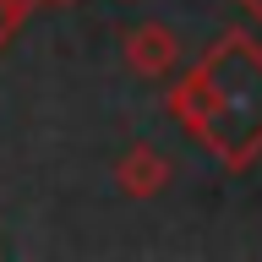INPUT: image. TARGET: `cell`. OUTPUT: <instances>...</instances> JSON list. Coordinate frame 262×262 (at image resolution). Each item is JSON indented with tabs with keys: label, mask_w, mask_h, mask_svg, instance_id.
<instances>
[{
	"label": "cell",
	"mask_w": 262,
	"mask_h": 262,
	"mask_svg": "<svg viewBox=\"0 0 262 262\" xmlns=\"http://www.w3.org/2000/svg\"><path fill=\"white\" fill-rule=\"evenodd\" d=\"M164 115L224 169H251L262 159V38L246 28L219 33L164 93Z\"/></svg>",
	"instance_id": "obj_1"
},
{
	"label": "cell",
	"mask_w": 262,
	"mask_h": 262,
	"mask_svg": "<svg viewBox=\"0 0 262 262\" xmlns=\"http://www.w3.org/2000/svg\"><path fill=\"white\" fill-rule=\"evenodd\" d=\"M120 49H126V66L142 82H159V77H169L180 66V38H175V28H164V22H137V28H126Z\"/></svg>",
	"instance_id": "obj_2"
},
{
	"label": "cell",
	"mask_w": 262,
	"mask_h": 262,
	"mask_svg": "<svg viewBox=\"0 0 262 262\" xmlns=\"http://www.w3.org/2000/svg\"><path fill=\"white\" fill-rule=\"evenodd\" d=\"M169 180H175V164L164 159L153 142H131L126 153L115 159V186H120V196H131V202L159 196Z\"/></svg>",
	"instance_id": "obj_3"
},
{
	"label": "cell",
	"mask_w": 262,
	"mask_h": 262,
	"mask_svg": "<svg viewBox=\"0 0 262 262\" xmlns=\"http://www.w3.org/2000/svg\"><path fill=\"white\" fill-rule=\"evenodd\" d=\"M28 16L33 11L22 6V0H0V49H11V38L28 28Z\"/></svg>",
	"instance_id": "obj_4"
},
{
	"label": "cell",
	"mask_w": 262,
	"mask_h": 262,
	"mask_svg": "<svg viewBox=\"0 0 262 262\" xmlns=\"http://www.w3.org/2000/svg\"><path fill=\"white\" fill-rule=\"evenodd\" d=\"M235 6H241V11H246V16H251V22L262 28V0H235Z\"/></svg>",
	"instance_id": "obj_5"
},
{
	"label": "cell",
	"mask_w": 262,
	"mask_h": 262,
	"mask_svg": "<svg viewBox=\"0 0 262 262\" xmlns=\"http://www.w3.org/2000/svg\"><path fill=\"white\" fill-rule=\"evenodd\" d=\"M22 6H28V11H44V6H49V0H22Z\"/></svg>",
	"instance_id": "obj_6"
},
{
	"label": "cell",
	"mask_w": 262,
	"mask_h": 262,
	"mask_svg": "<svg viewBox=\"0 0 262 262\" xmlns=\"http://www.w3.org/2000/svg\"><path fill=\"white\" fill-rule=\"evenodd\" d=\"M49 6H77V0H49Z\"/></svg>",
	"instance_id": "obj_7"
}]
</instances>
